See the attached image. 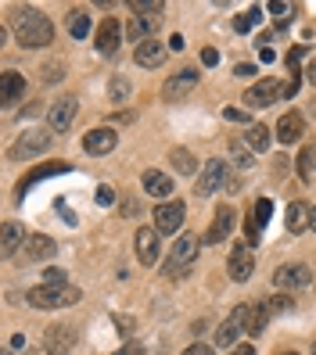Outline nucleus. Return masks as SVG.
Listing matches in <instances>:
<instances>
[{
	"label": "nucleus",
	"mask_w": 316,
	"mask_h": 355,
	"mask_svg": "<svg viewBox=\"0 0 316 355\" xmlns=\"http://www.w3.org/2000/svg\"><path fill=\"white\" fill-rule=\"evenodd\" d=\"M11 29H15L18 44L29 47V51H40V47L54 44V22H51L44 11H36V8H22V11H18Z\"/></svg>",
	"instance_id": "obj_1"
},
{
	"label": "nucleus",
	"mask_w": 316,
	"mask_h": 355,
	"mask_svg": "<svg viewBox=\"0 0 316 355\" xmlns=\"http://www.w3.org/2000/svg\"><path fill=\"white\" fill-rule=\"evenodd\" d=\"M83 291L72 287V284H40L33 291H26V302L33 309H65V305H76Z\"/></svg>",
	"instance_id": "obj_2"
},
{
	"label": "nucleus",
	"mask_w": 316,
	"mask_h": 355,
	"mask_svg": "<svg viewBox=\"0 0 316 355\" xmlns=\"http://www.w3.org/2000/svg\"><path fill=\"white\" fill-rule=\"evenodd\" d=\"M198 237L194 234H180L176 244L169 248V259H165V277H183L187 269H191V262L198 259Z\"/></svg>",
	"instance_id": "obj_3"
},
{
	"label": "nucleus",
	"mask_w": 316,
	"mask_h": 355,
	"mask_svg": "<svg viewBox=\"0 0 316 355\" xmlns=\"http://www.w3.org/2000/svg\"><path fill=\"white\" fill-rule=\"evenodd\" d=\"M51 144H54V130H26L22 137L15 140L11 158H18V162H26V158H40L44 151H51Z\"/></svg>",
	"instance_id": "obj_4"
},
{
	"label": "nucleus",
	"mask_w": 316,
	"mask_h": 355,
	"mask_svg": "<svg viewBox=\"0 0 316 355\" xmlns=\"http://www.w3.org/2000/svg\"><path fill=\"white\" fill-rule=\"evenodd\" d=\"M248 316H251V305H238V309L216 327V345L230 348V345L241 338V334H248Z\"/></svg>",
	"instance_id": "obj_5"
},
{
	"label": "nucleus",
	"mask_w": 316,
	"mask_h": 355,
	"mask_svg": "<svg viewBox=\"0 0 316 355\" xmlns=\"http://www.w3.org/2000/svg\"><path fill=\"white\" fill-rule=\"evenodd\" d=\"M219 187H230V173H226V165L219 158H208L205 162V169L198 173V198H208V194H216Z\"/></svg>",
	"instance_id": "obj_6"
},
{
	"label": "nucleus",
	"mask_w": 316,
	"mask_h": 355,
	"mask_svg": "<svg viewBox=\"0 0 316 355\" xmlns=\"http://www.w3.org/2000/svg\"><path fill=\"white\" fill-rule=\"evenodd\" d=\"M76 348V327L69 323H51L44 330V352L47 355H69Z\"/></svg>",
	"instance_id": "obj_7"
},
{
	"label": "nucleus",
	"mask_w": 316,
	"mask_h": 355,
	"mask_svg": "<svg viewBox=\"0 0 316 355\" xmlns=\"http://www.w3.org/2000/svg\"><path fill=\"white\" fill-rule=\"evenodd\" d=\"M234 226H238V212L230 205H219L216 208V216H213V226L205 230V244H223L230 234H234Z\"/></svg>",
	"instance_id": "obj_8"
},
{
	"label": "nucleus",
	"mask_w": 316,
	"mask_h": 355,
	"mask_svg": "<svg viewBox=\"0 0 316 355\" xmlns=\"http://www.w3.org/2000/svg\"><path fill=\"white\" fill-rule=\"evenodd\" d=\"M226 273L234 277L238 284H244L251 273H256V252H251V244H234L230 248V266H226Z\"/></svg>",
	"instance_id": "obj_9"
},
{
	"label": "nucleus",
	"mask_w": 316,
	"mask_h": 355,
	"mask_svg": "<svg viewBox=\"0 0 316 355\" xmlns=\"http://www.w3.org/2000/svg\"><path fill=\"white\" fill-rule=\"evenodd\" d=\"M269 212H273V201H269V198H259L256 205L248 208V223H244V241H248V244H259L263 230H266V223H269Z\"/></svg>",
	"instance_id": "obj_10"
},
{
	"label": "nucleus",
	"mask_w": 316,
	"mask_h": 355,
	"mask_svg": "<svg viewBox=\"0 0 316 355\" xmlns=\"http://www.w3.org/2000/svg\"><path fill=\"white\" fill-rule=\"evenodd\" d=\"M198 69H180L176 76H169L165 79V87H162V97L165 101H183L187 94H191L194 87H198Z\"/></svg>",
	"instance_id": "obj_11"
},
{
	"label": "nucleus",
	"mask_w": 316,
	"mask_h": 355,
	"mask_svg": "<svg viewBox=\"0 0 316 355\" xmlns=\"http://www.w3.org/2000/svg\"><path fill=\"white\" fill-rule=\"evenodd\" d=\"M76 112H79L76 97H58V101L51 104V108H47V126H51L54 133H65V130L72 126Z\"/></svg>",
	"instance_id": "obj_12"
},
{
	"label": "nucleus",
	"mask_w": 316,
	"mask_h": 355,
	"mask_svg": "<svg viewBox=\"0 0 316 355\" xmlns=\"http://www.w3.org/2000/svg\"><path fill=\"white\" fill-rule=\"evenodd\" d=\"M273 284H277L281 291L306 287V284H313V269H309V266H302V262H288V266H281L277 273H273Z\"/></svg>",
	"instance_id": "obj_13"
},
{
	"label": "nucleus",
	"mask_w": 316,
	"mask_h": 355,
	"mask_svg": "<svg viewBox=\"0 0 316 355\" xmlns=\"http://www.w3.org/2000/svg\"><path fill=\"white\" fill-rule=\"evenodd\" d=\"M180 226H183V205L180 201H162L155 208V230L169 237V234H176Z\"/></svg>",
	"instance_id": "obj_14"
},
{
	"label": "nucleus",
	"mask_w": 316,
	"mask_h": 355,
	"mask_svg": "<svg viewBox=\"0 0 316 355\" xmlns=\"http://www.w3.org/2000/svg\"><path fill=\"white\" fill-rule=\"evenodd\" d=\"M133 248H137L140 266H155L158 262V230L155 226H140L137 237H133Z\"/></svg>",
	"instance_id": "obj_15"
},
{
	"label": "nucleus",
	"mask_w": 316,
	"mask_h": 355,
	"mask_svg": "<svg viewBox=\"0 0 316 355\" xmlns=\"http://www.w3.org/2000/svg\"><path fill=\"white\" fill-rule=\"evenodd\" d=\"M281 94H284V90H281L277 79H259L256 87L244 94V104H248V108H269V104L277 101Z\"/></svg>",
	"instance_id": "obj_16"
},
{
	"label": "nucleus",
	"mask_w": 316,
	"mask_h": 355,
	"mask_svg": "<svg viewBox=\"0 0 316 355\" xmlns=\"http://www.w3.org/2000/svg\"><path fill=\"white\" fill-rule=\"evenodd\" d=\"M58 173H69V165L65 162H44V165H36V169H29L22 180H18V198H26L33 187L40 180H47V176H58Z\"/></svg>",
	"instance_id": "obj_17"
},
{
	"label": "nucleus",
	"mask_w": 316,
	"mask_h": 355,
	"mask_svg": "<svg viewBox=\"0 0 316 355\" xmlns=\"http://www.w3.org/2000/svg\"><path fill=\"white\" fill-rule=\"evenodd\" d=\"M133 58H137L140 69H158V65H165V58H169V47L158 44V40H144V44H137Z\"/></svg>",
	"instance_id": "obj_18"
},
{
	"label": "nucleus",
	"mask_w": 316,
	"mask_h": 355,
	"mask_svg": "<svg viewBox=\"0 0 316 355\" xmlns=\"http://www.w3.org/2000/svg\"><path fill=\"white\" fill-rule=\"evenodd\" d=\"M119 40H122V26L108 15V18H104V22L97 26L94 44H97V51H101V54H115V51H119Z\"/></svg>",
	"instance_id": "obj_19"
},
{
	"label": "nucleus",
	"mask_w": 316,
	"mask_h": 355,
	"mask_svg": "<svg viewBox=\"0 0 316 355\" xmlns=\"http://www.w3.org/2000/svg\"><path fill=\"white\" fill-rule=\"evenodd\" d=\"M115 144H119V133L108 130V126H101V130H90L87 137H83V151L87 155H108Z\"/></svg>",
	"instance_id": "obj_20"
},
{
	"label": "nucleus",
	"mask_w": 316,
	"mask_h": 355,
	"mask_svg": "<svg viewBox=\"0 0 316 355\" xmlns=\"http://www.w3.org/2000/svg\"><path fill=\"white\" fill-rule=\"evenodd\" d=\"M162 22V15H133L130 26H126V36L133 40V44H144V40H155V29Z\"/></svg>",
	"instance_id": "obj_21"
},
{
	"label": "nucleus",
	"mask_w": 316,
	"mask_h": 355,
	"mask_svg": "<svg viewBox=\"0 0 316 355\" xmlns=\"http://www.w3.org/2000/svg\"><path fill=\"white\" fill-rule=\"evenodd\" d=\"M302 133H306V119H302V112H284L281 122H277V140L288 148V144L302 140Z\"/></svg>",
	"instance_id": "obj_22"
},
{
	"label": "nucleus",
	"mask_w": 316,
	"mask_h": 355,
	"mask_svg": "<svg viewBox=\"0 0 316 355\" xmlns=\"http://www.w3.org/2000/svg\"><path fill=\"white\" fill-rule=\"evenodd\" d=\"M26 97V79L18 72H4L0 76V101H4V108H15L18 101Z\"/></svg>",
	"instance_id": "obj_23"
},
{
	"label": "nucleus",
	"mask_w": 316,
	"mask_h": 355,
	"mask_svg": "<svg viewBox=\"0 0 316 355\" xmlns=\"http://www.w3.org/2000/svg\"><path fill=\"white\" fill-rule=\"evenodd\" d=\"M54 241L51 237H44V234H33L29 241H26V248H22V255H26V262H44V259H51L54 255Z\"/></svg>",
	"instance_id": "obj_24"
},
{
	"label": "nucleus",
	"mask_w": 316,
	"mask_h": 355,
	"mask_svg": "<svg viewBox=\"0 0 316 355\" xmlns=\"http://www.w3.org/2000/svg\"><path fill=\"white\" fill-rule=\"evenodd\" d=\"M26 230L22 226H18V223H4V244H0V255H4V259H11V255H18V252H22V248H26Z\"/></svg>",
	"instance_id": "obj_25"
},
{
	"label": "nucleus",
	"mask_w": 316,
	"mask_h": 355,
	"mask_svg": "<svg viewBox=\"0 0 316 355\" xmlns=\"http://www.w3.org/2000/svg\"><path fill=\"white\" fill-rule=\"evenodd\" d=\"M309 219H313V208L306 205V201H291L288 205V230L291 234H302V230H309Z\"/></svg>",
	"instance_id": "obj_26"
},
{
	"label": "nucleus",
	"mask_w": 316,
	"mask_h": 355,
	"mask_svg": "<svg viewBox=\"0 0 316 355\" xmlns=\"http://www.w3.org/2000/svg\"><path fill=\"white\" fill-rule=\"evenodd\" d=\"M144 191L151 194V198H169L173 194V180L165 176V173H158V169H147L144 173Z\"/></svg>",
	"instance_id": "obj_27"
},
{
	"label": "nucleus",
	"mask_w": 316,
	"mask_h": 355,
	"mask_svg": "<svg viewBox=\"0 0 316 355\" xmlns=\"http://www.w3.org/2000/svg\"><path fill=\"white\" fill-rule=\"evenodd\" d=\"M273 320V309L269 302H256V309H251V316H248V334L251 338H259V334L266 330V323Z\"/></svg>",
	"instance_id": "obj_28"
},
{
	"label": "nucleus",
	"mask_w": 316,
	"mask_h": 355,
	"mask_svg": "<svg viewBox=\"0 0 316 355\" xmlns=\"http://www.w3.org/2000/svg\"><path fill=\"white\" fill-rule=\"evenodd\" d=\"M248 148L256 151V155H263V151H269V126H263V122H251L248 126Z\"/></svg>",
	"instance_id": "obj_29"
},
{
	"label": "nucleus",
	"mask_w": 316,
	"mask_h": 355,
	"mask_svg": "<svg viewBox=\"0 0 316 355\" xmlns=\"http://www.w3.org/2000/svg\"><path fill=\"white\" fill-rule=\"evenodd\" d=\"M69 33H72L76 40H83V36L90 33V15L83 11V8H72V11H69Z\"/></svg>",
	"instance_id": "obj_30"
},
{
	"label": "nucleus",
	"mask_w": 316,
	"mask_h": 355,
	"mask_svg": "<svg viewBox=\"0 0 316 355\" xmlns=\"http://www.w3.org/2000/svg\"><path fill=\"white\" fill-rule=\"evenodd\" d=\"M230 158H234V165L248 169V165L256 162V151L248 148V140H230Z\"/></svg>",
	"instance_id": "obj_31"
},
{
	"label": "nucleus",
	"mask_w": 316,
	"mask_h": 355,
	"mask_svg": "<svg viewBox=\"0 0 316 355\" xmlns=\"http://www.w3.org/2000/svg\"><path fill=\"white\" fill-rule=\"evenodd\" d=\"M169 158H173V169L176 173H183V176H194L198 173V162L191 158V151H187V148H176Z\"/></svg>",
	"instance_id": "obj_32"
},
{
	"label": "nucleus",
	"mask_w": 316,
	"mask_h": 355,
	"mask_svg": "<svg viewBox=\"0 0 316 355\" xmlns=\"http://www.w3.org/2000/svg\"><path fill=\"white\" fill-rule=\"evenodd\" d=\"M259 18H263V11H259V8H248L244 15H238V22H234V29H238V33H251V26H256Z\"/></svg>",
	"instance_id": "obj_33"
},
{
	"label": "nucleus",
	"mask_w": 316,
	"mask_h": 355,
	"mask_svg": "<svg viewBox=\"0 0 316 355\" xmlns=\"http://www.w3.org/2000/svg\"><path fill=\"white\" fill-rule=\"evenodd\" d=\"M269 11L277 15V22L284 26V22H291V15L299 11V4H281V0H273V4H269Z\"/></svg>",
	"instance_id": "obj_34"
},
{
	"label": "nucleus",
	"mask_w": 316,
	"mask_h": 355,
	"mask_svg": "<svg viewBox=\"0 0 316 355\" xmlns=\"http://www.w3.org/2000/svg\"><path fill=\"white\" fill-rule=\"evenodd\" d=\"M65 79V61H47L44 65V83H58Z\"/></svg>",
	"instance_id": "obj_35"
},
{
	"label": "nucleus",
	"mask_w": 316,
	"mask_h": 355,
	"mask_svg": "<svg viewBox=\"0 0 316 355\" xmlns=\"http://www.w3.org/2000/svg\"><path fill=\"white\" fill-rule=\"evenodd\" d=\"M108 97L112 101H126V97H130V83H126V79H112L108 83Z\"/></svg>",
	"instance_id": "obj_36"
},
{
	"label": "nucleus",
	"mask_w": 316,
	"mask_h": 355,
	"mask_svg": "<svg viewBox=\"0 0 316 355\" xmlns=\"http://www.w3.org/2000/svg\"><path fill=\"white\" fill-rule=\"evenodd\" d=\"M269 302V309H273V316H277V312H291L294 309V302L288 298V295H273V298H266Z\"/></svg>",
	"instance_id": "obj_37"
},
{
	"label": "nucleus",
	"mask_w": 316,
	"mask_h": 355,
	"mask_svg": "<svg viewBox=\"0 0 316 355\" xmlns=\"http://www.w3.org/2000/svg\"><path fill=\"white\" fill-rule=\"evenodd\" d=\"M299 176H302L306 183L313 180V158H309V148H306V151L299 155Z\"/></svg>",
	"instance_id": "obj_38"
},
{
	"label": "nucleus",
	"mask_w": 316,
	"mask_h": 355,
	"mask_svg": "<svg viewBox=\"0 0 316 355\" xmlns=\"http://www.w3.org/2000/svg\"><path fill=\"white\" fill-rule=\"evenodd\" d=\"M4 355H29V348H26V338H22V334H15V338H11V348H8Z\"/></svg>",
	"instance_id": "obj_39"
},
{
	"label": "nucleus",
	"mask_w": 316,
	"mask_h": 355,
	"mask_svg": "<svg viewBox=\"0 0 316 355\" xmlns=\"http://www.w3.org/2000/svg\"><path fill=\"white\" fill-rule=\"evenodd\" d=\"M44 284H65V269H44Z\"/></svg>",
	"instance_id": "obj_40"
},
{
	"label": "nucleus",
	"mask_w": 316,
	"mask_h": 355,
	"mask_svg": "<svg viewBox=\"0 0 316 355\" xmlns=\"http://www.w3.org/2000/svg\"><path fill=\"white\" fill-rule=\"evenodd\" d=\"M115 355H147V352H144V345H137V341H130V345H126V348H119Z\"/></svg>",
	"instance_id": "obj_41"
},
{
	"label": "nucleus",
	"mask_w": 316,
	"mask_h": 355,
	"mask_svg": "<svg viewBox=\"0 0 316 355\" xmlns=\"http://www.w3.org/2000/svg\"><path fill=\"white\" fill-rule=\"evenodd\" d=\"M216 61H219V54H216L213 47H205V51H201V65H208V69H213Z\"/></svg>",
	"instance_id": "obj_42"
},
{
	"label": "nucleus",
	"mask_w": 316,
	"mask_h": 355,
	"mask_svg": "<svg viewBox=\"0 0 316 355\" xmlns=\"http://www.w3.org/2000/svg\"><path fill=\"white\" fill-rule=\"evenodd\" d=\"M223 119H230V122H244L248 115H244L241 108H223Z\"/></svg>",
	"instance_id": "obj_43"
},
{
	"label": "nucleus",
	"mask_w": 316,
	"mask_h": 355,
	"mask_svg": "<svg viewBox=\"0 0 316 355\" xmlns=\"http://www.w3.org/2000/svg\"><path fill=\"white\" fill-rule=\"evenodd\" d=\"M115 201V191H108V187H101L97 191V205H112Z\"/></svg>",
	"instance_id": "obj_44"
},
{
	"label": "nucleus",
	"mask_w": 316,
	"mask_h": 355,
	"mask_svg": "<svg viewBox=\"0 0 316 355\" xmlns=\"http://www.w3.org/2000/svg\"><path fill=\"white\" fill-rule=\"evenodd\" d=\"M183 355H213V348H208V345H191Z\"/></svg>",
	"instance_id": "obj_45"
},
{
	"label": "nucleus",
	"mask_w": 316,
	"mask_h": 355,
	"mask_svg": "<svg viewBox=\"0 0 316 355\" xmlns=\"http://www.w3.org/2000/svg\"><path fill=\"white\" fill-rule=\"evenodd\" d=\"M183 47H187V44H183V36H180V33H176V36H173V40H169V51H183Z\"/></svg>",
	"instance_id": "obj_46"
},
{
	"label": "nucleus",
	"mask_w": 316,
	"mask_h": 355,
	"mask_svg": "<svg viewBox=\"0 0 316 355\" xmlns=\"http://www.w3.org/2000/svg\"><path fill=\"white\" fill-rule=\"evenodd\" d=\"M234 76H256V65H238Z\"/></svg>",
	"instance_id": "obj_47"
},
{
	"label": "nucleus",
	"mask_w": 316,
	"mask_h": 355,
	"mask_svg": "<svg viewBox=\"0 0 316 355\" xmlns=\"http://www.w3.org/2000/svg\"><path fill=\"white\" fill-rule=\"evenodd\" d=\"M230 355H256V348H251V345H238V348L230 352Z\"/></svg>",
	"instance_id": "obj_48"
},
{
	"label": "nucleus",
	"mask_w": 316,
	"mask_h": 355,
	"mask_svg": "<svg viewBox=\"0 0 316 355\" xmlns=\"http://www.w3.org/2000/svg\"><path fill=\"white\" fill-rule=\"evenodd\" d=\"M306 79H309L313 87H316V61H309V69H306Z\"/></svg>",
	"instance_id": "obj_49"
},
{
	"label": "nucleus",
	"mask_w": 316,
	"mask_h": 355,
	"mask_svg": "<svg viewBox=\"0 0 316 355\" xmlns=\"http://www.w3.org/2000/svg\"><path fill=\"white\" fill-rule=\"evenodd\" d=\"M309 158H313V169H316V148H313V144H309Z\"/></svg>",
	"instance_id": "obj_50"
},
{
	"label": "nucleus",
	"mask_w": 316,
	"mask_h": 355,
	"mask_svg": "<svg viewBox=\"0 0 316 355\" xmlns=\"http://www.w3.org/2000/svg\"><path fill=\"white\" fill-rule=\"evenodd\" d=\"M273 355H299V352H284V348H281V352H273Z\"/></svg>",
	"instance_id": "obj_51"
},
{
	"label": "nucleus",
	"mask_w": 316,
	"mask_h": 355,
	"mask_svg": "<svg viewBox=\"0 0 316 355\" xmlns=\"http://www.w3.org/2000/svg\"><path fill=\"white\" fill-rule=\"evenodd\" d=\"M309 226H313V230H316V208H313V219H309Z\"/></svg>",
	"instance_id": "obj_52"
},
{
	"label": "nucleus",
	"mask_w": 316,
	"mask_h": 355,
	"mask_svg": "<svg viewBox=\"0 0 316 355\" xmlns=\"http://www.w3.org/2000/svg\"><path fill=\"white\" fill-rule=\"evenodd\" d=\"M313 355H316V341H313Z\"/></svg>",
	"instance_id": "obj_53"
}]
</instances>
